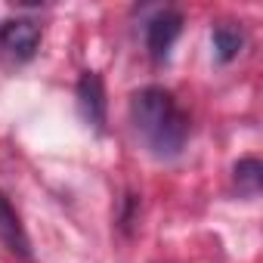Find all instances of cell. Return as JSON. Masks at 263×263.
Returning <instances> with one entry per match:
<instances>
[{
  "instance_id": "2",
  "label": "cell",
  "mask_w": 263,
  "mask_h": 263,
  "mask_svg": "<svg viewBox=\"0 0 263 263\" xmlns=\"http://www.w3.org/2000/svg\"><path fill=\"white\" fill-rule=\"evenodd\" d=\"M78 111L84 118L87 127H93L96 134L105 130V84H102V74L99 71H84L81 81H78Z\"/></svg>"
},
{
  "instance_id": "7",
  "label": "cell",
  "mask_w": 263,
  "mask_h": 263,
  "mask_svg": "<svg viewBox=\"0 0 263 263\" xmlns=\"http://www.w3.org/2000/svg\"><path fill=\"white\" fill-rule=\"evenodd\" d=\"M260 180H263V167H260L257 158H241V161L235 164V186H238L241 195L257 198V192H260Z\"/></svg>"
},
{
  "instance_id": "5",
  "label": "cell",
  "mask_w": 263,
  "mask_h": 263,
  "mask_svg": "<svg viewBox=\"0 0 263 263\" xmlns=\"http://www.w3.org/2000/svg\"><path fill=\"white\" fill-rule=\"evenodd\" d=\"M0 241H4V248L22 260H31V238L16 214V208L10 204V198L0 192Z\"/></svg>"
},
{
  "instance_id": "3",
  "label": "cell",
  "mask_w": 263,
  "mask_h": 263,
  "mask_svg": "<svg viewBox=\"0 0 263 263\" xmlns=\"http://www.w3.org/2000/svg\"><path fill=\"white\" fill-rule=\"evenodd\" d=\"M183 34V16L177 10H158L146 22V47L155 62H164L171 56V47Z\"/></svg>"
},
{
  "instance_id": "6",
  "label": "cell",
  "mask_w": 263,
  "mask_h": 263,
  "mask_svg": "<svg viewBox=\"0 0 263 263\" xmlns=\"http://www.w3.org/2000/svg\"><path fill=\"white\" fill-rule=\"evenodd\" d=\"M211 41H214V56H217V62H232V59L241 53V47H245L241 31L232 28V25H214Z\"/></svg>"
},
{
  "instance_id": "1",
  "label": "cell",
  "mask_w": 263,
  "mask_h": 263,
  "mask_svg": "<svg viewBox=\"0 0 263 263\" xmlns=\"http://www.w3.org/2000/svg\"><path fill=\"white\" fill-rule=\"evenodd\" d=\"M130 124L146 152L158 161H174L183 155L189 140V115L180 108L171 90L143 87L130 96Z\"/></svg>"
},
{
  "instance_id": "4",
  "label": "cell",
  "mask_w": 263,
  "mask_h": 263,
  "mask_svg": "<svg viewBox=\"0 0 263 263\" xmlns=\"http://www.w3.org/2000/svg\"><path fill=\"white\" fill-rule=\"evenodd\" d=\"M0 47L16 59H31L41 47V25L34 19H7L0 25Z\"/></svg>"
}]
</instances>
